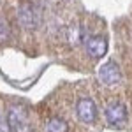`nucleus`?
Here are the masks:
<instances>
[{
	"mask_svg": "<svg viewBox=\"0 0 132 132\" xmlns=\"http://www.w3.org/2000/svg\"><path fill=\"white\" fill-rule=\"evenodd\" d=\"M7 125H9V132H34L28 113L21 106H11L9 108Z\"/></svg>",
	"mask_w": 132,
	"mask_h": 132,
	"instance_id": "obj_1",
	"label": "nucleus"
},
{
	"mask_svg": "<svg viewBox=\"0 0 132 132\" xmlns=\"http://www.w3.org/2000/svg\"><path fill=\"white\" fill-rule=\"evenodd\" d=\"M18 21L21 27L34 30L41 25V9L32 4V2H25L18 7Z\"/></svg>",
	"mask_w": 132,
	"mask_h": 132,
	"instance_id": "obj_2",
	"label": "nucleus"
},
{
	"mask_svg": "<svg viewBox=\"0 0 132 132\" xmlns=\"http://www.w3.org/2000/svg\"><path fill=\"white\" fill-rule=\"evenodd\" d=\"M99 79H101L106 86H114L122 81V71L118 67V63L114 60L102 63L99 69Z\"/></svg>",
	"mask_w": 132,
	"mask_h": 132,
	"instance_id": "obj_3",
	"label": "nucleus"
},
{
	"mask_svg": "<svg viewBox=\"0 0 132 132\" xmlns=\"http://www.w3.org/2000/svg\"><path fill=\"white\" fill-rule=\"evenodd\" d=\"M76 113H78V118L83 123H93L97 118V106L92 99H79L76 104Z\"/></svg>",
	"mask_w": 132,
	"mask_h": 132,
	"instance_id": "obj_4",
	"label": "nucleus"
},
{
	"mask_svg": "<svg viewBox=\"0 0 132 132\" xmlns=\"http://www.w3.org/2000/svg\"><path fill=\"white\" fill-rule=\"evenodd\" d=\"M85 46H86L88 55L93 56V58H101L108 51V41L104 37H101V35H90V37H86L85 39Z\"/></svg>",
	"mask_w": 132,
	"mask_h": 132,
	"instance_id": "obj_5",
	"label": "nucleus"
},
{
	"mask_svg": "<svg viewBox=\"0 0 132 132\" xmlns=\"http://www.w3.org/2000/svg\"><path fill=\"white\" fill-rule=\"evenodd\" d=\"M106 120L111 123V125L123 123L127 120V108H125V104L120 102V101L111 102V104L106 108Z\"/></svg>",
	"mask_w": 132,
	"mask_h": 132,
	"instance_id": "obj_6",
	"label": "nucleus"
},
{
	"mask_svg": "<svg viewBox=\"0 0 132 132\" xmlns=\"http://www.w3.org/2000/svg\"><path fill=\"white\" fill-rule=\"evenodd\" d=\"M69 130V125L65 120H62V118H51L48 125H46V132H67Z\"/></svg>",
	"mask_w": 132,
	"mask_h": 132,
	"instance_id": "obj_7",
	"label": "nucleus"
},
{
	"mask_svg": "<svg viewBox=\"0 0 132 132\" xmlns=\"http://www.w3.org/2000/svg\"><path fill=\"white\" fill-rule=\"evenodd\" d=\"M67 39H69V42H71L72 46H76V44H78V42L83 39V30H81V28H78V27H72V28H69Z\"/></svg>",
	"mask_w": 132,
	"mask_h": 132,
	"instance_id": "obj_8",
	"label": "nucleus"
},
{
	"mask_svg": "<svg viewBox=\"0 0 132 132\" xmlns=\"http://www.w3.org/2000/svg\"><path fill=\"white\" fill-rule=\"evenodd\" d=\"M9 35H11L9 25L5 23V20H4V18H0V41H5Z\"/></svg>",
	"mask_w": 132,
	"mask_h": 132,
	"instance_id": "obj_9",
	"label": "nucleus"
},
{
	"mask_svg": "<svg viewBox=\"0 0 132 132\" xmlns=\"http://www.w3.org/2000/svg\"><path fill=\"white\" fill-rule=\"evenodd\" d=\"M0 132H9V125H7V116H4L0 113Z\"/></svg>",
	"mask_w": 132,
	"mask_h": 132,
	"instance_id": "obj_10",
	"label": "nucleus"
}]
</instances>
